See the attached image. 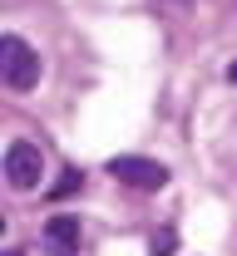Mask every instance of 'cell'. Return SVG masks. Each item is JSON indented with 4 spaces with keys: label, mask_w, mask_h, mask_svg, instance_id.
I'll return each instance as SVG.
<instances>
[{
    "label": "cell",
    "mask_w": 237,
    "mask_h": 256,
    "mask_svg": "<svg viewBox=\"0 0 237 256\" xmlns=\"http://www.w3.org/2000/svg\"><path fill=\"white\" fill-rule=\"evenodd\" d=\"M178 252V236L173 232H153V246H148V256H173Z\"/></svg>",
    "instance_id": "5b68a950"
},
{
    "label": "cell",
    "mask_w": 237,
    "mask_h": 256,
    "mask_svg": "<svg viewBox=\"0 0 237 256\" xmlns=\"http://www.w3.org/2000/svg\"><path fill=\"white\" fill-rule=\"evenodd\" d=\"M0 74H5V89H15V94H25L35 89V79H40V54H35L25 40H0Z\"/></svg>",
    "instance_id": "6da1fadb"
},
{
    "label": "cell",
    "mask_w": 237,
    "mask_h": 256,
    "mask_svg": "<svg viewBox=\"0 0 237 256\" xmlns=\"http://www.w3.org/2000/svg\"><path fill=\"white\" fill-rule=\"evenodd\" d=\"M40 168H45L40 148H30V143H10L5 148V182L10 188H35L40 182Z\"/></svg>",
    "instance_id": "3957f363"
},
{
    "label": "cell",
    "mask_w": 237,
    "mask_h": 256,
    "mask_svg": "<svg viewBox=\"0 0 237 256\" xmlns=\"http://www.w3.org/2000/svg\"><path fill=\"white\" fill-rule=\"evenodd\" d=\"M45 236H50V242H60V246H74V242H79V222H74V217H50Z\"/></svg>",
    "instance_id": "277c9868"
},
{
    "label": "cell",
    "mask_w": 237,
    "mask_h": 256,
    "mask_svg": "<svg viewBox=\"0 0 237 256\" xmlns=\"http://www.w3.org/2000/svg\"><path fill=\"white\" fill-rule=\"evenodd\" d=\"M227 79H232V84H237V60H232V64H227Z\"/></svg>",
    "instance_id": "52a82bcc"
},
{
    "label": "cell",
    "mask_w": 237,
    "mask_h": 256,
    "mask_svg": "<svg viewBox=\"0 0 237 256\" xmlns=\"http://www.w3.org/2000/svg\"><path fill=\"white\" fill-rule=\"evenodd\" d=\"M74 188H79V172H65V178H60V188L50 192V202H60V197H69Z\"/></svg>",
    "instance_id": "8992f818"
},
{
    "label": "cell",
    "mask_w": 237,
    "mask_h": 256,
    "mask_svg": "<svg viewBox=\"0 0 237 256\" xmlns=\"http://www.w3.org/2000/svg\"><path fill=\"white\" fill-rule=\"evenodd\" d=\"M109 172H114L119 182L138 188V192H158L163 182H168V168H163V162L138 158V153H124V158H114V162H109Z\"/></svg>",
    "instance_id": "7a4b0ae2"
}]
</instances>
